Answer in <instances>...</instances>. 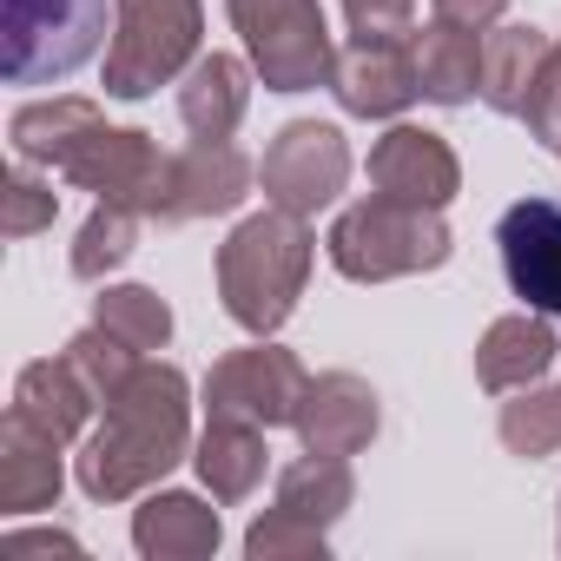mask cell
Returning <instances> with one entry per match:
<instances>
[{
	"label": "cell",
	"mask_w": 561,
	"mask_h": 561,
	"mask_svg": "<svg viewBox=\"0 0 561 561\" xmlns=\"http://www.w3.org/2000/svg\"><path fill=\"white\" fill-rule=\"evenodd\" d=\"M8 133H14V159L54 165L60 179H73V185H87V192H100L113 205H133V211L159 218V198H165V179H172V152H159L133 126H106L93 100L21 106Z\"/></svg>",
	"instance_id": "cell-1"
},
{
	"label": "cell",
	"mask_w": 561,
	"mask_h": 561,
	"mask_svg": "<svg viewBox=\"0 0 561 561\" xmlns=\"http://www.w3.org/2000/svg\"><path fill=\"white\" fill-rule=\"evenodd\" d=\"M100 410L106 416L80 449V489L93 502H126V495L152 489L185 456L192 403H185V377L172 364H139Z\"/></svg>",
	"instance_id": "cell-2"
},
{
	"label": "cell",
	"mask_w": 561,
	"mask_h": 561,
	"mask_svg": "<svg viewBox=\"0 0 561 561\" xmlns=\"http://www.w3.org/2000/svg\"><path fill=\"white\" fill-rule=\"evenodd\" d=\"M305 277H311V231L285 205H264L218 244V298L231 324L251 337H271L298 311Z\"/></svg>",
	"instance_id": "cell-3"
},
{
	"label": "cell",
	"mask_w": 561,
	"mask_h": 561,
	"mask_svg": "<svg viewBox=\"0 0 561 561\" xmlns=\"http://www.w3.org/2000/svg\"><path fill=\"white\" fill-rule=\"evenodd\" d=\"M449 257V225L436 205H410L390 192H370L331 225V264L357 285H383V277L436 271Z\"/></svg>",
	"instance_id": "cell-4"
},
{
	"label": "cell",
	"mask_w": 561,
	"mask_h": 561,
	"mask_svg": "<svg viewBox=\"0 0 561 561\" xmlns=\"http://www.w3.org/2000/svg\"><path fill=\"white\" fill-rule=\"evenodd\" d=\"M225 14L244 34V54H251L257 80L271 93L331 87L337 47H331V27H324L318 0H225Z\"/></svg>",
	"instance_id": "cell-5"
},
{
	"label": "cell",
	"mask_w": 561,
	"mask_h": 561,
	"mask_svg": "<svg viewBox=\"0 0 561 561\" xmlns=\"http://www.w3.org/2000/svg\"><path fill=\"white\" fill-rule=\"evenodd\" d=\"M198 54V0H119V27L106 47V93L146 100L179 80Z\"/></svg>",
	"instance_id": "cell-6"
},
{
	"label": "cell",
	"mask_w": 561,
	"mask_h": 561,
	"mask_svg": "<svg viewBox=\"0 0 561 561\" xmlns=\"http://www.w3.org/2000/svg\"><path fill=\"white\" fill-rule=\"evenodd\" d=\"M351 495H357L351 462L305 449V462H291L285 476H277V502H271V515L251 522L244 554H257V561H277V554H324V528L351 508Z\"/></svg>",
	"instance_id": "cell-7"
},
{
	"label": "cell",
	"mask_w": 561,
	"mask_h": 561,
	"mask_svg": "<svg viewBox=\"0 0 561 561\" xmlns=\"http://www.w3.org/2000/svg\"><path fill=\"white\" fill-rule=\"evenodd\" d=\"M106 41V0H8V80L47 87L80 73Z\"/></svg>",
	"instance_id": "cell-8"
},
{
	"label": "cell",
	"mask_w": 561,
	"mask_h": 561,
	"mask_svg": "<svg viewBox=\"0 0 561 561\" xmlns=\"http://www.w3.org/2000/svg\"><path fill=\"white\" fill-rule=\"evenodd\" d=\"M311 390V370L277 351V344H251V351H231L211 364L205 377V410L211 416H231V423H257V430H277V423H298V403Z\"/></svg>",
	"instance_id": "cell-9"
},
{
	"label": "cell",
	"mask_w": 561,
	"mask_h": 561,
	"mask_svg": "<svg viewBox=\"0 0 561 561\" xmlns=\"http://www.w3.org/2000/svg\"><path fill=\"white\" fill-rule=\"evenodd\" d=\"M257 179H264V198H271V205L311 218V211H324V205L344 192V179H351V146H344V133L324 126V119H291L285 133L271 139Z\"/></svg>",
	"instance_id": "cell-10"
},
{
	"label": "cell",
	"mask_w": 561,
	"mask_h": 561,
	"mask_svg": "<svg viewBox=\"0 0 561 561\" xmlns=\"http://www.w3.org/2000/svg\"><path fill=\"white\" fill-rule=\"evenodd\" d=\"M495 244H502V271H508V291L541 311V318H561V205L554 198H522L502 211L495 225Z\"/></svg>",
	"instance_id": "cell-11"
},
{
	"label": "cell",
	"mask_w": 561,
	"mask_h": 561,
	"mask_svg": "<svg viewBox=\"0 0 561 561\" xmlns=\"http://www.w3.org/2000/svg\"><path fill=\"white\" fill-rule=\"evenodd\" d=\"M370 185L390 192V198H410V205H449L462 192V165L456 152L443 146V133H423V126H390L377 146H370Z\"/></svg>",
	"instance_id": "cell-12"
},
{
	"label": "cell",
	"mask_w": 561,
	"mask_h": 561,
	"mask_svg": "<svg viewBox=\"0 0 561 561\" xmlns=\"http://www.w3.org/2000/svg\"><path fill=\"white\" fill-rule=\"evenodd\" d=\"M251 185V159L231 139H192V152H172V179L159 198V225H192V218H218L244 198Z\"/></svg>",
	"instance_id": "cell-13"
},
{
	"label": "cell",
	"mask_w": 561,
	"mask_h": 561,
	"mask_svg": "<svg viewBox=\"0 0 561 561\" xmlns=\"http://www.w3.org/2000/svg\"><path fill=\"white\" fill-rule=\"evenodd\" d=\"M331 93L344 113L357 119H397L423 87H416V54L410 41H351V54H337Z\"/></svg>",
	"instance_id": "cell-14"
},
{
	"label": "cell",
	"mask_w": 561,
	"mask_h": 561,
	"mask_svg": "<svg viewBox=\"0 0 561 561\" xmlns=\"http://www.w3.org/2000/svg\"><path fill=\"white\" fill-rule=\"evenodd\" d=\"M298 436L311 456H357L370 436H377V390L351 370H331V377H311L305 403H298Z\"/></svg>",
	"instance_id": "cell-15"
},
{
	"label": "cell",
	"mask_w": 561,
	"mask_h": 561,
	"mask_svg": "<svg viewBox=\"0 0 561 561\" xmlns=\"http://www.w3.org/2000/svg\"><path fill=\"white\" fill-rule=\"evenodd\" d=\"M554 351H561V344H554V331H548L541 318H528V311L495 318V324H489V337L476 344V383H482V390H495V397L528 390V383H541V377H548Z\"/></svg>",
	"instance_id": "cell-16"
},
{
	"label": "cell",
	"mask_w": 561,
	"mask_h": 561,
	"mask_svg": "<svg viewBox=\"0 0 561 561\" xmlns=\"http://www.w3.org/2000/svg\"><path fill=\"white\" fill-rule=\"evenodd\" d=\"M93 383L73 370V357H41V364H27L21 370V383H14V416L21 423H34V430H47L54 443H73L80 436V423L93 416Z\"/></svg>",
	"instance_id": "cell-17"
},
{
	"label": "cell",
	"mask_w": 561,
	"mask_h": 561,
	"mask_svg": "<svg viewBox=\"0 0 561 561\" xmlns=\"http://www.w3.org/2000/svg\"><path fill=\"white\" fill-rule=\"evenodd\" d=\"M410 54H416V87H423V100L462 106L469 93H482V34H476V27L430 21L423 34H410Z\"/></svg>",
	"instance_id": "cell-18"
},
{
	"label": "cell",
	"mask_w": 561,
	"mask_h": 561,
	"mask_svg": "<svg viewBox=\"0 0 561 561\" xmlns=\"http://www.w3.org/2000/svg\"><path fill=\"white\" fill-rule=\"evenodd\" d=\"M548 67V41L535 27H495L482 41V106L502 119H522Z\"/></svg>",
	"instance_id": "cell-19"
},
{
	"label": "cell",
	"mask_w": 561,
	"mask_h": 561,
	"mask_svg": "<svg viewBox=\"0 0 561 561\" xmlns=\"http://www.w3.org/2000/svg\"><path fill=\"white\" fill-rule=\"evenodd\" d=\"M0 449H8L0 456V508L8 515L54 508V495H60V443L8 410V443Z\"/></svg>",
	"instance_id": "cell-20"
},
{
	"label": "cell",
	"mask_w": 561,
	"mask_h": 561,
	"mask_svg": "<svg viewBox=\"0 0 561 561\" xmlns=\"http://www.w3.org/2000/svg\"><path fill=\"white\" fill-rule=\"evenodd\" d=\"M244 106H251V87H244V67L231 54L192 60V73L179 87V119H185L192 139H231L238 119H244Z\"/></svg>",
	"instance_id": "cell-21"
},
{
	"label": "cell",
	"mask_w": 561,
	"mask_h": 561,
	"mask_svg": "<svg viewBox=\"0 0 561 561\" xmlns=\"http://www.w3.org/2000/svg\"><path fill=\"white\" fill-rule=\"evenodd\" d=\"M133 548L152 561H192L218 548V508H205L198 495H152L133 515Z\"/></svg>",
	"instance_id": "cell-22"
},
{
	"label": "cell",
	"mask_w": 561,
	"mask_h": 561,
	"mask_svg": "<svg viewBox=\"0 0 561 561\" xmlns=\"http://www.w3.org/2000/svg\"><path fill=\"white\" fill-rule=\"evenodd\" d=\"M264 430L257 423H231V416H211L205 443H198V476L218 502H244L257 482H264Z\"/></svg>",
	"instance_id": "cell-23"
},
{
	"label": "cell",
	"mask_w": 561,
	"mask_h": 561,
	"mask_svg": "<svg viewBox=\"0 0 561 561\" xmlns=\"http://www.w3.org/2000/svg\"><path fill=\"white\" fill-rule=\"evenodd\" d=\"M139 225H146V211H133V205H113V198H100V211L80 225V244H73V277H87V285H100L106 271H119L133 251H139Z\"/></svg>",
	"instance_id": "cell-24"
},
{
	"label": "cell",
	"mask_w": 561,
	"mask_h": 561,
	"mask_svg": "<svg viewBox=\"0 0 561 561\" xmlns=\"http://www.w3.org/2000/svg\"><path fill=\"white\" fill-rule=\"evenodd\" d=\"M93 324H106L113 337H126L139 357H146V351H165V337H172V311H165V298L146 291V285L106 291V298L93 305Z\"/></svg>",
	"instance_id": "cell-25"
},
{
	"label": "cell",
	"mask_w": 561,
	"mask_h": 561,
	"mask_svg": "<svg viewBox=\"0 0 561 561\" xmlns=\"http://www.w3.org/2000/svg\"><path fill=\"white\" fill-rule=\"evenodd\" d=\"M502 443L508 456H554L561 449V390H515V403H502Z\"/></svg>",
	"instance_id": "cell-26"
},
{
	"label": "cell",
	"mask_w": 561,
	"mask_h": 561,
	"mask_svg": "<svg viewBox=\"0 0 561 561\" xmlns=\"http://www.w3.org/2000/svg\"><path fill=\"white\" fill-rule=\"evenodd\" d=\"M67 357H73V370H80V377L93 383V397H100V403H106V397H113V390H119V383H126V377L139 370V364H146V357H139V351H133L126 337H113L106 324L80 331V337L67 344Z\"/></svg>",
	"instance_id": "cell-27"
},
{
	"label": "cell",
	"mask_w": 561,
	"mask_h": 561,
	"mask_svg": "<svg viewBox=\"0 0 561 561\" xmlns=\"http://www.w3.org/2000/svg\"><path fill=\"white\" fill-rule=\"evenodd\" d=\"M54 211H60V192H54L47 179H34V165L21 159V172H14V185H8V238H34V231H47Z\"/></svg>",
	"instance_id": "cell-28"
},
{
	"label": "cell",
	"mask_w": 561,
	"mask_h": 561,
	"mask_svg": "<svg viewBox=\"0 0 561 561\" xmlns=\"http://www.w3.org/2000/svg\"><path fill=\"white\" fill-rule=\"evenodd\" d=\"M344 21L357 41H410L416 34V0H344Z\"/></svg>",
	"instance_id": "cell-29"
},
{
	"label": "cell",
	"mask_w": 561,
	"mask_h": 561,
	"mask_svg": "<svg viewBox=\"0 0 561 561\" xmlns=\"http://www.w3.org/2000/svg\"><path fill=\"white\" fill-rule=\"evenodd\" d=\"M522 126L541 139V146H561V47H548V67H541V87L522 113Z\"/></svg>",
	"instance_id": "cell-30"
},
{
	"label": "cell",
	"mask_w": 561,
	"mask_h": 561,
	"mask_svg": "<svg viewBox=\"0 0 561 561\" xmlns=\"http://www.w3.org/2000/svg\"><path fill=\"white\" fill-rule=\"evenodd\" d=\"M430 14L449 21V27H476V34H489V27L508 14V0H430Z\"/></svg>",
	"instance_id": "cell-31"
},
{
	"label": "cell",
	"mask_w": 561,
	"mask_h": 561,
	"mask_svg": "<svg viewBox=\"0 0 561 561\" xmlns=\"http://www.w3.org/2000/svg\"><path fill=\"white\" fill-rule=\"evenodd\" d=\"M554 152H561V146H554Z\"/></svg>",
	"instance_id": "cell-32"
}]
</instances>
